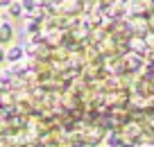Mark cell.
Returning <instances> with one entry per match:
<instances>
[{"instance_id":"obj_1","label":"cell","mask_w":154,"mask_h":147,"mask_svg":"<svg viewBox=\"0 0 154 147\" xmlns=\"http://www.w3.org/2000/svg\"><path fill=\"white\" fill-rule=\"evenodd\" d=\"M5 59L9 63H18V61H23L25 59V47L23 45H11L9 50L5 52Z\"/></svg>"},{"instance_id":"obj_2","label":"cell","mask_w":154,"mask_h":147,"mask_svg":"<svg viewBox=\"0 0 154 147\" xmlns=\"http://www.w3.org/2000/svg\"><path fill=\"white\" fill-rule=\"evenodd\" d=\"M140 66H143V57H138V54H129V57L125 59V68L131 72L140 70Z\"/></svg>"},{"instance_id":"obj_3","label":"cell","mask_w":154,"mask_h":147,"mask_svg":"<svg viewBox=\"0 0 154 147\" xmlns=\"http://www.w3.org/2000/svg\"><path fill=\"white\" fill-rule=\"evenodd\" d=\"M14 38V27H11V23H0V43H7Z\"/></svg>"},{"instance_id":"obj_4","label":"cell","mask_w":154,"mask_h":147,"mask_svg":"<svg viewBox=\"0 0 154 147\" xmlns=\"http://www.w3.org/2000/svg\"><path fill=\"white\" fill-rule=\"evenodd\" d=\"M131 50H134V54L143 57V54L147 52V43H145V41H140V38H136V41H131Z\"/></svg>"},{"instance_id":"obj_5","label":"cell","mask_w":154,"mask_h":147,"mask_svg":"<svg viewBox=\"0 0 154 147\" xmlns=\"http://www.w3.org/2000/svg\"><path fill=\"white\" fill-rule=\"evenodd\" d=\"M23 11H25L23 2H16V0H14V2H11V5H9V14H14V16H20V14H23Z\"/></svg>"},{"instance_id":"obj_6","label":"cell","mask_w":154,"mask_h":147,"mask_svg":"<svg viewBox=\"0 0 154 147\" xmlns=\"http://www.w3.org/2000/svg\"><path fill=\"white\" fill-rule=\"evenodd\" d=\"M38 29V20H29L27 23V32H36Z\"/></svg>"},{"instance_id":"obj_7","label":"cell","mask_w":154,"mask_h":147,"mask_svg":"<svg viewBox=\"0 0 154 147\" xmlns=\"http://www.w3.org/2000/svg\"><path fill=\"white\" fill-rule=\"evenodd\" d=\"M11 2H14V0H0V7H9Z\"/></svg>"},{"instance_id":"obj_8","label":"cell","mask_w":154,"mask_h":147,"mask_svg":"<svg viewBox=\"0 0 154 147\" xmlns=\"http://www.w3.org/2000/svg\"><path fill=\"white\" fill-rule=\"evenodd\" d=\"M5 52H7L5 47H0V61H5Z\"/></svg>"},{"instance_id":"obj_9","label":"cell","mask_w":154,"mask_h":147,"mask_svg":"<svg viewBox=\"0 0 154 147\" xmlns=\"http://www.w3.org/2000/svg\"><path fill=\"white\" fill-rule=\"evenodd\" d=\"M104 147H109V145H104Z\"/></svg>"},{"instance_id":"obj_10","label":"cell","mask_w":154,"mask_h":147,"mask_svg":"<svg viewBox=\"0 0 154 147\" xmlns=\"http://www.w3.org/2000/svg\"><path fill=\"white\" fill-rule=\"evenodd\" d=\"M0 23H2V20H0Z\"/></svg>"}]
</instances>
